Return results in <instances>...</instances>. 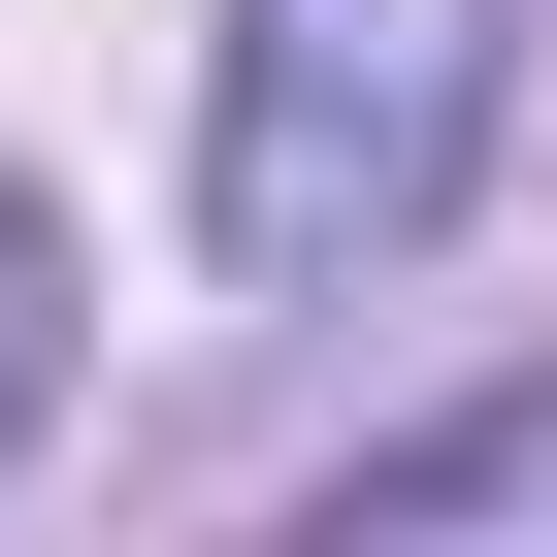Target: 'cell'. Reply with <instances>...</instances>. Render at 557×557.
Instances as JSON below:
<instances>
[{"mask_svg": "<svg viewBox=\"0 0 557 557\" xmlns=\"http://www.w3.org/2000/svg\"><path fill=\"white\" fill-rule=\"evenodd\" d=\"M492 99H524V0H230L197 66V230L230 296H361L492 197Z\"/></svg>", "mask_w": 557, "mask_h": 557, "instance_id": "1", "label": "cell"}, {"mask_svg": "<svg viewBox=\"0 0 557 557\" xmlns=\"http://www.w3.org/2000/svg\"><path fill=\"white\" fill-rule=\"evenodd\" d=\"M34 394H66V230L0 197V459H34Z\"/></svg>", "mask_w": 557, "mask_h": 557, "instance_id": "3", "label": "cell"}, {"mask_svg": "<svg viewBox=\"0 0 557 557\" xmlns=\"http://www.w3.org/2000/svg\"><path fill=\"white\" fill-rule=\"evenodd\" d=\"M426 524H557V394H492V426H394V459L329 492V557H426Z\"/></svg>", "mask_w": 557, "mask_h": 557, "instance_id": "2", "label": "cell"}]
</instances>
